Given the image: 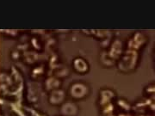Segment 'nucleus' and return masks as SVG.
Listing matches in <instances>:
<instances>
[{"label": "nucleus", "mask_w": 155, "mask_h": 116, "mask_svg": "<svg viewBox=\"0 0 155 116\" xmlns=\"http://www.w3.org/2000/svg\"><path fill=\"white\" fill-rule=\"evenodd\" d=\"M84 92V87L81 85H76L72 89V94L76 96H81Z\"/></svg>", "instance_id": "1"}, {"label": "nucleus", "mask_w": 155, "mask_h": 116, "mask_svg": "<svg viewBox=\"0 0 155 116\" xmlns=\"http://www.w3.org/2000/svg\"><path fill=\"white\" fill-rule=\"evenodd\" d=\"M75 66L77 67L78 70H80V71H84V70H85V68H86V65H85V63L84 62V61L80 60H78L75 62Z\"/></svg>", "instance_id": "2"}]
</instances>
